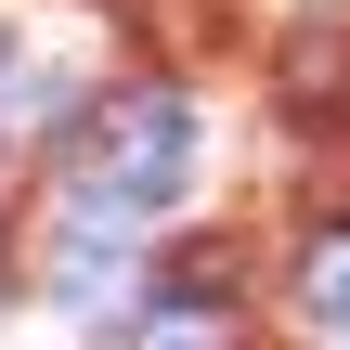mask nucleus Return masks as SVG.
<instances>
[{"label": "nucleus", "instance_id": "1", "mask_svg": "<svg viewBox=\"0 0 350 350\" xmlns=\"http://www.w3.org/2000/svg\"><path fill=\"white\" fill-rule=\"evenodd\" d=\"M195 182V104L182 91H104L91 117H78V195H104V208H169Z\"/></svg>", "mask_w": 350, "mask_h": 350}, {"label": "nucleus", "instance_id": "2", "mask_svg": "<svg viewBox=\"0 0 350 350\" xmlns=\"http://www.w3.org/2000/svg\"><path fill=\"white\" fill-rule=\"evenodd\" d=\"M39 286H52L65 312H117V286H130V208L65 195V208H52V260H39Z\"/></svg>", "mask_w": 350, "mask_h": 350}, {"label": "nucleus", "instance_id": "3", "mask_svg": "<svg viewBox=\"0 0 350 350\" xmlns=\"http://www.w3.org/2000/svg\"><path fill=\"white\" fill-rule=\"evenodd\" d=\"M286 117H312V130H350V0L299 13V39H286Z\"/></svg>", "mask_w": 350, "mask_h": 350}, {"label": "nucleus", "instance_id": "4", "mask_svg": "<svg viewBox=\"0 0 350 350\" xmlns=\"http://www.w3.org/2000/svg\"><path fill=\"white\" fill-rule=\"evenodd\" d=\"M65 117H91L78 65H52L39 39H0V143H52Z\"/></svg>", "mask_w": 350, "mask_h": 350}, {"label": "nucleus", "instance_id": "5", "mask_svg": "<svg viewBox=\"0 0 350 350\" xmlns=\"http://www.w3.org/2000/svg\"><path fill=\"white\" fill-rule=\"evenodd\" d=\"M299 299H312V325H325V338H350V221H338V234H312Z\"/></svg>", "mask_w": 350, "mask_h": 350}, {"label": "nucleus", "instance_id": "6", "mask_svg": "<svg viewBox=\"0 0 350 350\" xmlns=\"http://www.w3.org/2000/svg\"><path fill=\"white\" fill-rule=\"evenodd\" d=\"M130 350H234V325H221V312H195V299H156Z\"/></svg>", "mask_w": 350, "mask_h": 350}]
</instances>
